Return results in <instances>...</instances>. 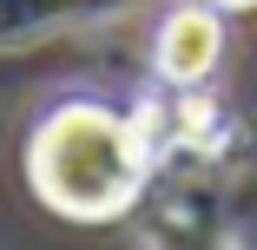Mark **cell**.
Returning <instances> with one entry per match:
<instances>
[{"label": "cell", "instance_id": "1", "mask_svg": "<svg viewBox=\"0 0 257 250\" xmlns=\"http://www.w3.org/2000/svg\"><path fill=\"white\" fill-rule=\"evenodd\" d=\"M165 178L159 152L132 106L106 99H60L27 132V184L53 217L73 224H119L152 204V184Z\"/></svg>", "mask_w": 257, "mask_h": 250}, {"label": "cell", "instance_id": "2", "mask_svg": "<svg viewBox=\"0 0 257 250\" xmlns=\"http://www.w3.org/2000/svg\"><path fill=\"white\" fill-rule=\"evenodd\" d=\"M132 112L152 138L159 165H198V171H224V165H244L250 158V132L244 119L224 106L218 92L204 86H165V92H145L132 99Z\"/></svg>", "mask_w": 257, "mask_h": 250}, {"label": "cell", "instance_id": "3", "mask_svg": "<svg viewBox=\"0 0 257 250\" xmlns=\"http://www.w3.org/2000/svg\"><path fill=\"white\" fill-rule=\"evenodd\" d=\"M224 60V14L204 7V0H185V7L159 14V33H152V73L159 86H211Z\"/></svg>", "mask_w": 257, "mask_h": 250}, {"label": "cell", "instance_id": "4", "mask_svg": "<svg viewBox=\"0 0 257 250\" xmlns=\"http://www.w3.org/2000/svg\"><path fill=\"white\" fill-rule=\"evenodd\" d=\"M139 250H237V224L211 184H185L145 211Z\"/></svg>", "mask_w": 257, "mask_h": 250}, {"label": "cell", "instance_id": "5", "mask_svg": "<svg viewBox=\"0 0 257 250\" xmlns=\"http://www.w3.org/2000/svg\"><path fill=\"white\" fill-rule=\"evenodd\" d=\"M204 7H218V14H244V7H257V0H204Z\"/></svg>", "mask_w": 257, "mask_h": 250}]
</instances>
